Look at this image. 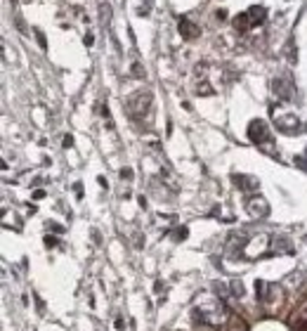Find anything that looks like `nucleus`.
Wrapping results in <instances>:
<instances>
[{"label": "nucleus", "mask_w": 307, "mask_h": 331, "mask_svg": "<svg viewBox=\"0 0 307 331\" xmlns=\"http://www.w3.org/2000/svg\"><path fill=\"white\" fill-rule=\"evenodd\" d=\"M232 289H234V294H243V286H241V281H234V284H232Z\"/></svg>", "instance_id": "obj_7"}, {"label": "nucleus", "mask_w": 307, "mask_h": 331, "mask_svg": "<svg viewBox=\"0 0 307 331\" xmlns=\"http://www.w3.org/2000/svg\"><path fill=\"white\" fill-rule=\"evenodd\" d=\"M248 211H251V215L253 218H262V215H267V206H265V201L262 199H253V201L248 203Z\"/></svg>", "instance_id": "obj_2"}, {"label": "nucleus", "mask_w": 307, "mask_h": 331, "mask_svg": "<svg viewBox=\"0 0 307 331\" xmlns=\"http://www.w3.org/2000/svg\"><path fill=\"white\" fill-rule=\"evenodd\" d=\"M180 31L184 38H194L196 33H199V29H196V24L194 21H189V19H182L180 21Z\"/></svg>", "instance_id": "obj_3"}, {"label": "nucleus", "mask_w": 307, "mask_h": 331, "mask_svg": "<svg viewBox=\"0 0 307 331\" xmlns=\"http://www.w3.org/2000/svg\"><path fill=\"white\" fill-rule=\"evenodd\" d=\"M248 15V19H251V24H262L265 21V7H253L251 12H246Z\"/></svg>", "instance_id": "obj_4"}, {"label": "nucleus", "mask_w": 307, "mask_h": 331, "mask_svg": "<svg viewBox=\"0 0 307 331\" xmlns=\"http://www.w3.org/2000/svg\"><path fill=\"white\" fill-rule=\"evenodd\" d=\"M295 329H298V331H307V319H305V322H298V324H295Z\"/></svg>", "instance_id": "obj_8"}, {"label": "nucleus", "mask_w": 307, "mask_h": 331, "mask_svg": "<svg viewBox=\"0 0 307 331\" xmlns=\"http://www.w3.org/2000/svg\"><path fill=\"white\" fill-rule=\"evenodd\" d=\"M248 137H251L253 142H258V145H262V142L270 140V130H267V126H265L262 121H253L251 128H248Z\"/></svg>", "instance_id": "obj_1"}, {"label": "nucleus", "mask_w": 307, "mask_h": 331, "mask_svg": "<svg viewBox=\"0 0 307 331\" xmlns=\"http://www.w3.org/2000/svg\"><path fill=\"white\" fill-rule=\"evenodd\" d=\"M234 26L239 29V31H248L253 24H251V19H248V15H239V17L234 19Z\"/></svg>", "instance_id": "obj_5"}, {"label": "nucleus", "mask_w": 307, "mask_h": 331, "mask_svg": "<svg viewBox=\"0 0 307 331\" xmlns=\"http://www.w3.org/2000/svg\"><path fill=\"white\" fill-rule=\"evenodd\" d=\"M229 331H248V324L241 317H229Z\"/></svg>", "instance_id": "obj_6"}]
</instances>
